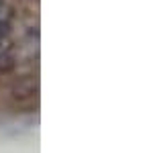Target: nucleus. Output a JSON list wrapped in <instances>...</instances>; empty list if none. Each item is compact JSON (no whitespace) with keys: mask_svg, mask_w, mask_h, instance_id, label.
Wrapping results in <instances>:
<instances>
[{"mask_svg":"<svg viewBox=\"0 0 153 153\" xmlns=\"http://www.w3.org/2000/svg\"><path fill=\"white\" fill-rule=\"evenodd\" d=\"M35 94H37V84L33 80H21V82L14 84L12 90H10V96L14 100H19V102L31 100Z\"/></svg>","mask_w":153,"mask_h":153,"instance_id":"obj_1","label":"nucleus"},{"mask_svg":"<svg viewBox=\"0 0 153 153\" xmlns=\"http://www.w3.org/2000/svg\"><path fill=\"white\" fill-rule=\"evenodd\" d=\"M12 19V8L6 2H0V23H8Z\"/></svg>","mask_w":153,"mask_h":153,"instance_id":"obj_2","label":"nucleus"},{"mask_svg":"<svg viewBox=\"0 0 153 153\" xmlns=\"http://www.w3.org/2000/svg\"><path fill=\"white\" fill-rule=\"evenodd\" d=\"M10 51V41L8 37H0V55H6Z\"/></svg>","mask_w":153,"mask_h":153,"instance_id":"obj_3","label":"nucleus"},{"mask_svg":"<svg viewBox=\"0 0 153 153\" xmlns=\"http://www.w3.org/2000/svg\"><path fill=\"white\" fill-rule=\"evenodd\" d=\"M8 23H0V37H8Z\"/></svg>","mask_w":153,"mask_h":153,"instance_id":"obj_4","label":"nucleus"}]
</instances>
